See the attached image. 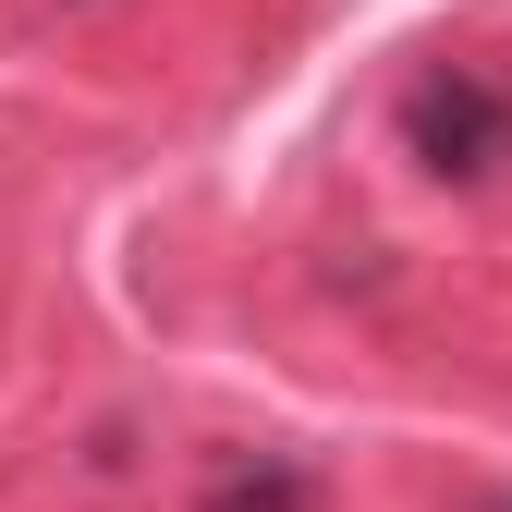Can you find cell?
<instances>
[{
  "label": "cell",
  "mask_w": 512,
  "mask_h": 512,
  "mask_svg": "<svg viewBox=\"0 0 512 512\" xmlns=\"http://www.w3.org/2000/svg\"><path fill=\"white\" fill-rule=\"evenodd\" d=\"M403 147L439 183L512 171V74H488V61H427V74L403 86Z\"/></svg>",
  "instance_id": "obj_1"
},
{
  "label": "cell",
  "mask_w": 512,
  "mask_h": 512,
  "mask_svg": "<svg viewBox=\"0 0 512 512\" xmlns=\"http://www.w3.org/2000/svg\"><path fill=\"white\" fill-rule=\"evenodd\" d=\"M196 512H317V476L293 452H256V464H220Z\"/></svg>",
  "instance_id": "obj_2"
},
{
  "label": "cell",
  "mask_w": 512,
  "mask_h": 512,
  "mask_svg": "<svg viewBox=\"0 0 512 512\" xmlns=\"http://www.w3.org/2000/svg\"><path fill=\"white\" fill-rule=\"evenodd\" d=\"M488 512H512V500H488Z\"/></svg>",
  "instance_id": "obj_3"
}]
</instances>
